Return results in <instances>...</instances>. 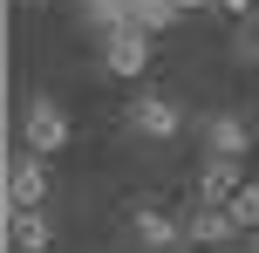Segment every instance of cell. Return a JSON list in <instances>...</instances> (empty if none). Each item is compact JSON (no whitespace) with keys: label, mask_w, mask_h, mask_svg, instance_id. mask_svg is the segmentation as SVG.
<instances>
[{"label":"cell","mask_w":259,"mask_h":253,"mask_svg":"<svg viewBox=\"0 0 259 253\" xmlns=\"http://www.w3.org/2000/svg\"><path fill=\"white\" fill-rule=\"evenodd\" d=\"M68 137H75V130H68V110L55 103V96H34V103L21 110V151H27V158H55Z\"/></svg>","instance_id":"6da1fadb"},{"label":"cell","mask_w":259,"mask_h":253,"mask_svg":"<svg viewBox=\"0 0 259 253\" xmlns=\"http://www.w3.org/2000/svg\"><path fill=\"white\" fill-rule=\"evenodd\" d=\"M48 158H27V151L7 158V212H48Z\"/></svg>","instance_id":"7a4b0ae2"},{"label":"cell","mask_w":259,"mask_h":253,"mask_svg":"<svg viewBox=\"0 0 259 253\" xmlns=\"http://www.w3.org/2000/svg\"><path fill=\"white\" fill-rule=\"evenodd\" d=\"M246 151H252V117L246 110H211L205 117V158H239L246 164Z\"/></svg>","instance_id":"3957f363"},{"label":"cell","mask_w":259,"mask_h":253,"mask_svg":"<svg viewBox=\"0 0 259 253\" xmlns=\"http://www.w3.org/2000/svg\"><path fill=\"white\" fill-rule=\"evenodd\" d=\"M130 240H137L143 253H170V246H191V240H184V219H170L164 205H137V212H130Z\"/></svg>","instance_id":"277c9868"},{"label":"cell","mask_w":259,"mask_h":253,"mask_svg":"<svg viewBox=\"0 0 259 253\" xmlns=\"http://www.w3.org/2000/svg\"><path fill=\"white\" fill-rule=\"evenodd\" d=\"M130 130L164 144V137H178V130H184V110L170 103V96H137V103H130Z\"/></svg>","instance_id":"5b68a950"},{"label":"cell","mask_w":259,"mask_h":253,"mask_svg":"<svg viewBox=\"0 0 259 253\" xmlns=\"http://www.w3.org/2000/svg\"><path fill=\"white\" fill-rule=\"evenodd\" d=\"M239 192H246V164L239 158H205V171H198V205H232Z\"/></svg>","instance_id":"8992f818"},{"label":"cell","mask_w":259,"mask_h":253,"mask_svg":"<svg viewBox=\"0 0 259 253\" xmlns=\"http://www.w3.org/2000/svg\"><path fill=\"white\" fill-rule=\"evenodd\" d=\"M103 62H109V76H143V68H150V34H143V27L109 34L103 41Z\"/></svg>","instance_id":"52a82bcc"},{"label":"cell","mask_w":259,"mask_h":253,"mask_svg":"<svg viewBox=\"0 0 259 253\" xmlns=\"http://www.w3.org/2000/svg\"><path fill=\"white\" fill-rule=\"evenodd\" d=\"M7 246L14 253H48L55 246V219L48 212H7Z\"/></svg>","instance_id":"ba28073f"},{"label":"cell","mask_w":259,"mask_h":253,"mask_svg":"<svg viewBox=\"0 0 259 253\" xmlns=\"http://www.w3.org/2000/svg\"><path fill=\"white\" fill-rule=\"evenodd\" d=\"M232 233H239V219L225 212V205H198V212L184 219V240H191V246H225Z\"/></svg>","instance_id":"9c48e42d"},{"label":"cell","mask_w":259,"mask_h":253,"mask_svg":"<svg viewBox=\"0 0 259 253\" xmlns=\"http://www.w3.org/2000/svg\"><path fill=\"white\" fill-rule=\"evenodd\" d=\"M178 0H137V27H143V34H157V27H170V21H178Z\"/></svg>","instance_id":"30bf717a"},{"label":"cell","mask_w":259,"mask_h":253,"mask_svg":"<svg viewBox=\"0 0 259 253\" xmlns=\"http://www.w3.org/2000/svg\"><path fill=\"white\" fill-rule=\"evenodd\" d=\"M225 212L239 219V233H246V226H259V185H252V178H246V192H239V199L225 205Z\"/></svg>","instance_id":"8fae6325"},{"label":"cell","mask_w":259,"mask_h":253,"mask_svg":"<svg viewBox=\"0 0 259 253\" xmlns=\"http://www.w3.org/2000/svg\"><path fill=\"white\" fill-rule=\"evenodd\" d=\"M239 55H246V62H259V27H252V21L239 27Z\"/></svg>","instance_id":"7c38bea8"},{"label":"cell","mask_w":259,"mask_h":253,"mask_svg":"<svg viewBox=\"0 0 259 253\" xmlns=\"http://www.w3.org/2000/svg\"><path fill=\"white\" fill-rule=\"evenodd\" d=\"M219 14H232V21H246V14H252V0H219Z\"/></svg>","instance_id":"4fadbf2b"}]
</instances>
